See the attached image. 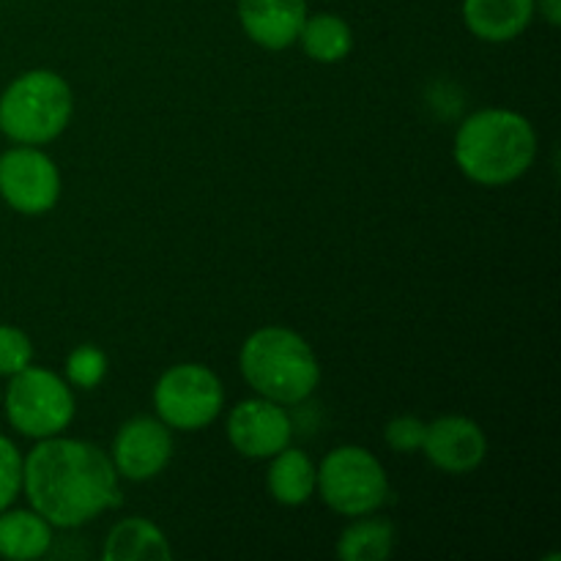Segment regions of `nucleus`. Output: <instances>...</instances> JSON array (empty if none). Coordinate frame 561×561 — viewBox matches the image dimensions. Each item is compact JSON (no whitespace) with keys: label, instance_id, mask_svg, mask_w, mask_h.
<instances>
[{"label":"nucleus","instance_id":"obj_1","mask_svg":"<svg viewBox=\"0 0 561 561\" xmlns=\"http://www.w3.org/2000/svg\"><path fill=\"white\" fill-rule=\"evenodd\" d=\"M22 496L55 529H80L124 504L121 477L102 447L80 438H44L22 460Z\"/></svg>","mask_w":561,"mask_h":561},{"label":"nucleus","instance_id":"obj_2","mask_svg":"<svg viewBox=\"0 0 561 561\" xmlns=\"http://www.w3.org/2000/svg\"><path fill=\"white\" fill-rule=\"evenodd\" d=\"M540 137L518 110L482 107L460 121L453 140V159L477 186H507L524 179L537 162Z\"/></svg>","mask_w":561,"mask_h":561},{"label":"nucleus","instance_id":"obj_3","mask_svg":"<svg viewBox=\"0 0 561 561\" xmlns=\"http://www.w3.org/2000/svg\"><path fill=\"white\" fill-rule=\"evenodd\" d=\"M239 370L257 398L301 405L321 387V362L316 348L288 327H261L241 343Z\"/></svg>","mask_w":561,"mask_h":561},{"label":"nucleus","instance_id":"obj_4","mask_svg":"<svg viewBox=\"0 0 561 561\" xmlns=\"http://www.w3.org/2000/svg\"><path fill=\"white\" fill-rule=\"evenodd\" d=\"M75 115V91L53 69H27L0 93V135L14 146L58 140Z\"/></svg>","mask_w":561,"mask_h":561},{"label":"nucleus","instance_id":"obj_5","mask_svg":"<svg viewBox=\"0 0 561 561\" xmlns=\"http://www.w3.org/2000/svg\"><path fill=\"white\" fill-rule=\"evenodd\" d=\"M5 381L3 414L16 436L44 442L69 431L77 416V394L64 376L31 365Z\"/></svg>","mask_w":561,"mask_h":561},{"label":"nucleus","instance_id":"obj_6","mask_svg":"<svg viewBox=\"0 0 561 561\" xmlns=\"http://www.w3.org/2000/svg\"><path fill=\"white\" fill-rule=\"evenodd\" d=\"M316 496L343 518L378 513L389 499V477L376 453L359 444H343L318 466Z\"/></svg>","mask_w":561,"mask_h":561},{"label":"nucleus","instance_id":"obj_7","mask_svg":"<svg viewBox=\"0 0 561 561\" xmlns=\"http://www.w3.org/2000/svg\"><path fill=\"white\" fill-rule=\"evenodd\" d=\"M153 414L179 433L206 431L225 411V383L201 362H179L151 389Z\"/></svg>","mask_w":561,"mask_h":561},{"label":"nucleus","instance_id":"obj_8","mask_svg":"<svg viewBox=\"0 0 561 561\" xmlns=\"http://www.w3.org/2000/svg\"><path fill=\"white\" fill-rule=\"evenodd\" d=\"M64 192L55 159L42 146H11L0 153V201L22 217H44Z\"/></svg>","mask_w":561,"mask_h":561},{"label":"nucleus","instance_id":"obj_9","mask_svg":"<svg viewBox=\"0 0 561 561\" xmlns=\"http://www.w3.org/2000/svg\"><path fill=\"white\" fill-rule=\"evenodd\" d=\"M173 449V431L157 414H140L115 431L107 455L124 482H151L168 469Z\"/></svg>","mask_w":561,"mask_h":561},{"label":"nucleus","instance_id":"obj_10","mask_svg":"<svg viewBox=\"0 0 561 561\" xmlns=\"http://www.w3.org/2000/svg\"><path fill=\"white\" fill-rule=\"evenodd\" d=\"M225 436L241 458L268 460L294 442V420L285 405L255 394L230 409Z\"/></svg>","mask_w":561,"mask_h":561},{"label":"nucleus","instance_id":"obj_11","mask_svg":"<svg viewBox=\"0 0 561 561\" xmlns=\"http://www.w3.org/2000/svg\"><path fill=\"white\" fill-rule=\"evenodd\" d=\"M433 469L463 477L480 469L488 458V436L471 416L444 414L427 422L425 444L420 449Z\"/></svg>","mask_w":561,"mask_h":561},{"label":"nucleus","instance_id":"obj_12","mask_svg":"<svg viewBox=\"0 0 561 561\" xmlns=\"http://www.w3.org/2000/svg\"><path fill=\"white\" fill-rule=\"evenodd\" d=\"M236 14L241 31L255 47L283 53L296 44L310 9L307 0H239Z\"/></svg>","mask_w":561,"mask_h":561},{"label":"nucleus","instance_id":"obj_13","mask_svg":"<svg viewBox=\"0 0 561 561\" xmlns=\"http://www.w3.org/2000/svg\"><path fill=\"white\" fill-rule=\"evenodd\" d=\"M535 0H463L466 31L485 44H507L524 36L535 20Z\"/></svg>","mask_w":561,"mask_h":561},{"label":"nucleus","instance_id":"obj_14","mask_svg":"<svg viewBox=\"0 0 561 561\" xmlns=\"http://www.w3.org/2000/svg\"><path fill=\"white\" fill-rule=\"evenodd\" d=\"M318 466L305 449L288 444L268 458L266 493L279 507H305L316 499Z\"/></svg>","mask_w":561,"mask_h":561},{"label":"nucleus","instance_id":"obj_15","mask_svg":"<svg viewBox=\"0 0 561 561\" xmlns=\"http://www.w3.org/2000/svg\"><path fill=\"white\" fill-rule=\"evenodd\" d=\"M55 526L33 507H5L0 513V559L36 561L53 551Z\"/></svg>","mask_w":561,"mask_h":561},{"label":"nucleus","instance_id":"obj_16","mask_svg":"<svg viewBox=\"0 0 561 561\" xmlns=\"http://www.w3.org/2000/svg\"><path fill=\"white\" fill-rule=\"evenodd\" d=\"M104 561H170L173 548H170L168 535L159 529L153 520L131 515V518L118 520L107 531L102 546Z\"/></svg>","mask_w":561,"mask_h":561},{"label":"nucleus","instance_id":"obj_17","mask_svg":"<svg viewBox=\"0 0 561 561\" xmlns=\"http://www.w3.org/2000/svg\"><path fill=\"white\" fill-rule=\"evenodd\" d=\"M398 529L378 513L351 518L334 542V557L343 561H383L394 553Z\"/></svg>","mask_w":561,"mask_h":561},{"label":"nucleus","instance_id":"obj_18","mask_svg":"<svg viewBox=\"0 0 561 561\" xmlns=\"http://www.w3.org/2000/svg\"><path fill=\"white\" fill-rule=\"evenodd\" d=\"M296 44L316 64L334 66L343 64L351 55V49H354V31L334 11H318V14H307Z\"/></svg>","mask_w":561,"mask_h":561},{"label":"nucleus","instance_id":"obj_19","mask_svg":"<svg viewBox=\"0 0 561 561\" xmlns=\"http://www.w3.org/2000/svg\"><path fill=\"white\" fill-rule=\"evenodd\" d=\"M107 354L93 343H82L77 348H71L64 362V378L69 381V387L75 392H91V389H96L107 378Z\"/></svg>","mask_w":561,"mask_h":561},{"label":"nucleus","instance_id":"obj_20","mask_svg":"<svg viewBox=\"0 0 561 561\" xmlns=\"http://www.w3.org/2000/svg\"><path fill=\"white\" fill-rule=\"evenodd\" d=\"M36 348H33L31 334L20 327L0 323V378H11L33 365Z\"/></svg>","mask_w":561,"mask_h":561},{"label":"nucleus","instance_id":"obj_21","mask_svg":"<svg viewBox=\"0 0 561 561\" xmlns=\"http://www.w3.org/2000/svg\"><path fill=\"white\" fill-rule=\"evenodd\" d=\"M425 433H427V422L420 420L414 414H400L392 416L383 427V442L392 453L398 455H414L420 453L422 444H425Z\"/></svg>","mask_w":561,"mask_h":561},{"label":"nucleus","instance_id":"obj_22","mask_svg":"<svg viewBox=\"0 0 561 561\" xmlns=\"http://www.w3.org/2000/svg\"><path fill=\"white\" fill-rule=\"evenodd\" d=\"M22 460L20 447L0 433V513L22 496Z\"/></svg>","mask_w":561,"mask_h":561},{"label":"nucleus","instance_id":"obj_23","mask_svg":"<svg viewBox=\"0 0 561 561\" xmlns=\"http://www.w3.org/2000/svg\"><path fill=\"white\" fill-rule=\"evenodd\" d=\"M535 9L551 27L561 25V0H535Z\"/></svg>","mask_w":561,"mask_h":561}]
</instances>
